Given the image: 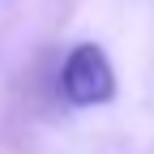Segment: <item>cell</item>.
<instances>
[{
    "instance_id": "cell-1",
    "label": "cell",
    "mask_w": 154,
    "mask_h": 154,
    "mask_svg": "<svg viewBox=\"0 0 154 154\" xmlns=\"http://www.w3.org/2000/svg\"><path fill=\"white\" fill-rule=\"evenodd\" d=\"M60 94L73 107H99L116 94V69L99 43H77L60 69Z\"/></svg>"
}]
</instances>
